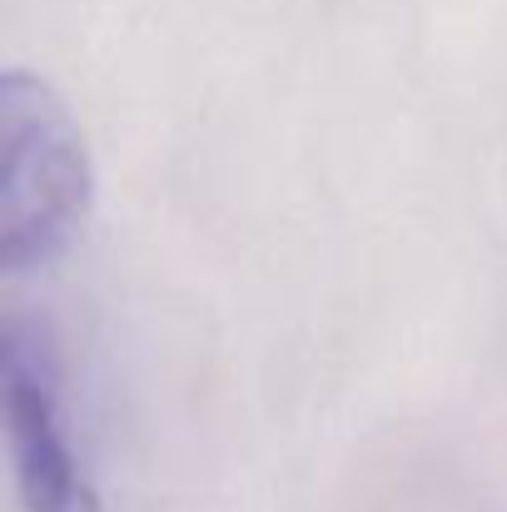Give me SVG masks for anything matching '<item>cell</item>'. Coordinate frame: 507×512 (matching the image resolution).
<instances>
[{
    "label": "cell",
    "instance_id": "obj_1",
    "mask_svg": "<svg viewBox=\"0 0 507 512\" xmlns=\"http://www.w3.org/2000/svg\"><path fill=\"white\" fill-rule=\"evenodd\" d=\"M95 170L70 105L30 70L0 80V269H50L90 219Z\"/></svg>",
    "mask_w": 507,
    "mask_h": 512
},
{
    "label": "cell",
    "instance_id": "obj_2",
    "mask_svg": "<svg viewBox=\"0 0 507 512\" xmlns=\"http://www.w3.org/2000/svg\"><path fill=\"white\" fill-rule=\"evenodd\" d=\"M0 398H5V448L25 512H100L85 458L75 453L60 358L50 339L20 319L0 334Z\"/></svg>",
    "mask_w": 507,
    "mask_h": 512
}]
</instances>
